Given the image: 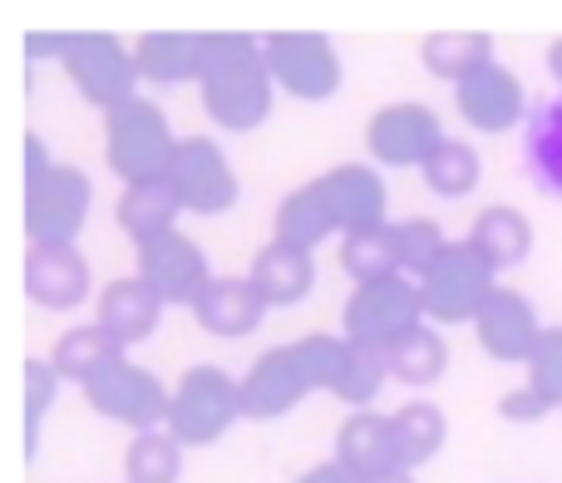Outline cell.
<instances>
[{
	"label": "cell",
	"mask_w": 562,
	"mask_h": 483,
	"mask_svg": "<svg viewBox=\"0 0 562 483\" xmlns=\"http://www.w3.org/2000/svg\"><path fill=\"white\" fill-rule=\"evenodd\" d=\"M203 109L227 134H252L272 119L277 85L267 75L262 35L247 30H203V79H198Z\"/></svg>",
	"instance_id": "obj_1"
},
{
	"label": "cell",
	"mask_w": 562,
	"mask_h": 483,
	"mask_svg": "<svg viewBox=\"0 0 562 483\" xmlns=\"http://www.w3.org/2000/svg\"><path fill=\"white\" fill-rule=\"evenodd\" d=\"M178 144H183V138H173L168 114L144 94H138L134 104L104 114V164L124 188L158 183V178L173 173Z\"/></svg>",
	"instance_id": "obj_2"
},
{
	"label": "cell",
	"mask_w": 562,
	"mask_h": 483,
	"mask_svg": "<svg viewBox=\"0 0 562 483\" xmlns=\"http://www.w3.org/2000/svg\"><path fill=\"white\" fill-rule=\"evenodd\" d=\"M498 271L474 251V242H449L435 257V267L419 277V301H425L429 326H474L484 301L494 296Z\"/></svg>",
	"instance_id": "obj_3"
},
{
	"label": "cell",
	"mask_w": 562,
	"mask_h": 483,
	"mask_svg": "<svg viewBox=\"0 0 562 483\" xmlns=\"http://www.w3.org/2000/svg\"><path fill=\"white\" fill-rule=\"evenodd\" d=\"M425 321V301H419V281L409 277H380L366 281L346 296L340 306V336L370 350H395L409 330Z\"/></svg>",
	"instance_id": "obj_4"
},
{
	"label": "cell",
	"mask_w": 562,
	"mask_h": 483,
	"mask_svg": "<svg viewBox=\"0 0 562 483\" xmlns=\"http://www.w3.org/2000/svg\"><path fill=\"white\" fill-rule=\"evenodd\" d=\"M59 65H65L69 85L79 89V99H89L104 114H114V109L138 99V79L144 75H138L134 45H124L109 30H79V35H69V49Z\"/></svg>",
	"instance_id": "obj_5"
},
{
	"label": "cell",
	"mask_w": 562,
	"mask_h": 483,
	"mask_svg": "<svg viewBox=\"0 0 562 483\" xmlns=\"http://www.w3.org/2000/svg\"><path fill=\"white\" fill-rule=\"evenodd\" d=\"M243 415V380H233L223 366H193L178 375L168 429L183 439V449H207L227 435Z\"/></svg>",
	"instance_id": "obj_6"
},
{
	"label": "cell",
	"mask_w": 562,
	"mask_h": 483,
	"mask_svg": "<svg viewBox=\"0 0 562 483\" xmlns=\"http://www.w3.org/2000/svg\"><path fill=\"white\" fill-rule=\"evenodd\" d=\"M262 59L272 85L281 94L301 99V104H326L340 89V79H346L336 40L321 35V30H277V35H262Z\"/></svg>",
	"instance_id": "obj_7"
},
{
	"label": "cell",
	"mask_w": 562,
	"mask_h": 483,
	"mask_svg": "<svg viewBox=\"0 0 562 483\" xmlns=\"http://www.w3.org/2000/svg\"><path fill=\"white\" fill-rule=\"evenodd\" d=\"M94 183L85 168L55 164L49 173L25 183V237L30 247H75L89 223Z\"/></svg>",
	"instance_id": "obj_8"
},
{
	"label": "cell",
	"mask_w": 562,
	"mask_h": 483,
	"mask_svg": "<svg viewBox=\"0 0 562 483\" xmlns=\"http://www.w3.org/2000/svg\"><path fill=\"white\" fill-rule=\"evenodd\" d=\"M85 400L94 415L114 419V425H128L134 435H144V429H168V409H173V390L148 366H138V360H128V356H119L104 375L89 380Z\"/></svg>",
	"instance_id": "obj_9"
},
{
	"label": "cell",
	"mask_w": 562,
	"mask_h": 483,
	"mask_svg": "<svg viewBox=\"0 0 562 483\" xmlns=\"http://www.w3.org/2000/svg\"><path fill=\"white\" fill-rule=\"evenodd\" d=\"M316 370L301 340L272 346L247 366L243 375V415L247 419H281L301 405L306 395H316Z\"/></svg>",
	"instance_id": "obj_10"
},
{
	"label": "cell",
	"mask_w": 562,
	"mask_h": 483,
	"mask_svg": "<svg viewBox=\"0 0 562 483\" xmlns=\"http://www.w3.org/2000/svg\"><path fill=\"white\" fill-rule=\"evenodd\" d=\"M445 138L449 134L435 109L415 104V99H400V104H385L370 114L366 154H370V164H380V168H425Z\"/></svg>",
	"instance_id": "obj_11"
},
{
	"label": "cell",
	"mask_w": 562,
	"mask_h": 483,
	"mask_svg": "<svg viewBox=\"0 0 562 483\" xmlns=\"http://www.w3.org/2000/svg\"><path fill=\"white\" fill-rule=\"evenodd\" d=\"M168 183H173L183 213H198V217H223V213H233L237 198H243V183H237L223 144H217V138H203V134L178 144Z\"/></svg>",
	"instance_id": "obj_12"
},
{
	"label": "cell",
	"mask_w": 562,
	"mask_h": 483,
	"mask_svg": "<svg viewBox=\"0 0 562 483\" xmlns=\"http://www.w3.org/2000/svg\"><path fill=\"white\" fill-rule=\"evenodd\" d=\"M311 193L321 198V207L330 213L340 237L356 233H375V227H390V198H385V178L370 164H336L326 173L311 178Z\"/></svg>",
	"instance_id": "obj_13"
},
{
	"label": "cell",
	"mask_w": 562,
	"mask_h": 483,
	"mask_svg": "<svg viewBox=\"0 0 562 483\" xmlns=\"http://www.w3.org/2000/svg\"><path fill=\"white\" fill-rule=\"evenodd\" d=\"M138 251V277L148 281V287L158 291V301L164 306H198V296L207 291V281L217 277L213 261H207V251L198 247L188 233H168L158 242H144Z\"/></svg>",
	"instance_id": "obj_14"
},
{
	"label": "cell",
	"mask_w": 562,
	"mask_h": 483,
	"mask_svg": "<svg viewBox=\"0 0 562 483\" xmlns=\"http://www.w3.org/2000/svg\"><path fill=\"white\" fill-rule=\"evenodd\" d=\"M543 321H538L533 301L514 287H494V296L484 301V311L474 316V340L484 346L488 360H504V366H528L543 340Z\"/></svg>",
	"instance_id": "obj_15"
},
{
	"label": "cell",
	"mask_w": 562,
	"mask_h": 483,
	"mask_svg": "<svg viewBox=\"0 0 562 483\" xmlns=\"http://www.w3.org/2000/svg\"><path fill=\"white\" fill-rule=\"evenodd\" d=\"M454 109L474 134H508L514 124L528 119V89L514 69L484 65L479 75H469L464 85H454Z\"/></svg>",
	"instance_id": "obj_16"
},
{
	"label": "cell",
	"mask_w": 562,
	"mask_h": 483,
	"mask_svg": "<svg viewBox=\"0 0 562 483\" xmlns=\"http://www.w3.org/2000/svg\"><path fill=\"white\" fill-rule=\"evenodd\" d=\"M158 321H164V301H158V291L148 287L138 271L134 277H114L94 296V326L104 330L119 350L144 346L158 330Z\"/></svg>",
	"instance_id": "obj_17"
},
{
	"label": "cell",
	"mask_w": 562,
	"mask_h": 483,
	"mask_svg": "<svg viewBox=\"0 0 562 483\" xmlns=\"http://www.w3.org/2000/svg\"><path fill=\"white\" fill-rule=\"evenodd\" d=\"M94 277H89L85 251L75 247H30L25 251V296L40 311H75L79 301H89Z\"/></svg>",
	"instance_id": "obj_18"
},
{
	"label": "cell",
	"mask_w": 562,
	"mask_h": 483,
	"mask_svg": "<svg viewBox=\"0 0 562 483\" xmlns=\"http://www.w3.org/2000/svg\"><path fill=\"white\" fill-rule=\"evenodd\" d=\"M330 459L360 483L395 474L400 459H395V435H390V415H380V409H350L336 429V454Z\"/></svg>",
	"instance_id": "obj_19"
},
{
	"label": "cell",
	"mask_w": 562,
	"mask_h": 483,
	"mask_svg": "<svg viewBox=\"0 0 562 483\" xmlns=\"http://www.w3.org/2000/svg\"><path fill=\"white\" fill-rule=\"evenodd\" d=\"M267 311L272 306H267L262 291L252 287V277H213L207 281V291L198 296L193 316H198V326H203L207 336L243 340V336H252V330L262 326Z\"/></svg>",
	"instance_id": "obj_20"
},
{
	"label": "cell",
	"mask_w": 562,
	"mask_h": 483,
	"mask_svg": "<svg viewBox=\"0 0 562 483\" xmlns=\"http://www.w3.org/2000/svg\"><path fill=\"white\" fill-rule=\"evenodd\" d=\"M138 75L158 89L203 79V30H148L134 40Z\"/></svg>",
	"instance_id": "obj_21"
},
{
	"label": "cell",
	"mask_w": 562,
	"mask_h": 483,
	"mask_svg": "<svg viewBox=\"0 0 562 483\" xmlns=\"http://www.w3.org/2000/svg\"><path fill=\"white\" fill-rule=\"evenodd\" d=\"M252 287L262 291L267 306H301L316 287V257L311 251H296L286 242H267L252 257Z\"/></svg>",
	"instance_id": "obj_22"
},
{
	"label": "cell",
	"mask_w": 562,
	"mask_h": 483,
	"mask_svg": "<svg viewBox=\"0 0 562 483\" xmlns=\"http://www.w3.org/2000/svg\"><path fill=\"white\" fill-rule=\"evenodd\" d=\"M114 217H119V227L128 233V242H134V247H144V242H158V237L178 233L183 203H178L173 183H168V178H158V183L124 188V198H119Z\"/></svg>",
	"instance_id": "obj_23"
},
{
	"label": "cell",
	"mask_w": 562,
	"mask_h": 483,
	"mask_svg": "<svg viewBox=\"0 0 562 483\" xmlns=\"http://www.w3.org/2000/svg\"><path fill=\"white\" fill-rule=\"evenodd\" d=\"M524 164L548 198H562V94L543 99L524 119Z\"/></svg>",
	"instance_id": "obj_24"
},
{
	"label": "cell",
	"mask_w": 562,
	"mask_h": 483,
	"mask_svg": "<svg viewBox=\"0 0 562 483\" xmlns=\"http://www.w3.org/2000/svg\"><path fill=\"white\" fill-rule=\"evenodd\" d=\"M419 59L435 79L464 85L469 75L494 65V35L488 30H435V35L419 40Z\"/></svg>",
	"instance_id": "obj_25"
},
{
	"label": "cell",
	"mask_w": 562,
	"mask_h": 483,
	"mask_svg": "<svg viewBox=\"0 0 562 483\" xmlns=\"http://www.w3.org/2000/svg\"><path fill=\"white\" fill-rule=\"evenodd\" d=\"M469 242H474V251L494 271H508V267H518V261H528V251H533V223H528L518 207L494 203L474 217Z\"/></svg>",
	"instance_id": "obj_26"
},
{
	"label": "cell",
	"mask_w": 562,
	"mask_h": 483,
	"mask_svg": "<svg viewBox=\"0 0 562 483\" xmlns=\"http://www.w3.org/2000/svg\"><path fill=\"white\" fill-rule=\"evenodd\" d=\"M390 435H395V459L400 469H425L435 464V454L445 449V409H435L429 400H409V405H400L395 415H390Z\"/></svg>",
	"instance_id": "obj_27"
},
{
	"label": "cell",
	"mask_w": 562,
	"mask_h": 483,
	"mask_svg": "<svg viewBox=\"0 0 562 483\" xmlns=\"http://www.w3.org/2000/svg\"><path fill=\"white\" fill-rule=\"evenodd\" d=\"M119 356H124V350H119L99 326H75V330H65V336L55 340V350H49V366L59 370V380H65V385L85 390L89 380L104 375V370L114 366Z\"/></svg>",
	"instance_id": "obj_28"
},
{
	"label": "cell",
	"mask_w": 562,
	"mask_h": 483,
	"mask_svg": "<svg viewBox=\"0 0 562 483\" xmlns=\"http://www.w3.org/2000/svg\"><path fill=\"white\" fill-rule=\"evenodd\" d=\"M326 237H340V233H336V223H330V213L321 207V198L311 193V183L291 188V193L277 203V213H272V242H286V247L311 251V257H316V247Z\"/></svg>",
	"instance_id": "obj_29"
},
{
	"label": "cell",
	"mask_w": 562,
	"mask_h": 483,
	"mask_svg": "<svg viewBox=\"0 0 562 483\" xmlns=\"http://www.w3.org/2000/svg\"><path fill=\"white\" fill-rule=\"evenodd\" d=\"M183 479V439L173 429H144L124 449V483H178Z\"/></svg>",
	"instance_id": "obj_30"
},
{
	"label": "cell",
	"mask_w": 562,
	"mask_h": 483,
	"mask_svg": "<svg viewBox=\"0 0 562 483\" xmlns=\"http://www.w3.org/2000/svg\"><path fill=\"white\" fill-rule=\"evenodd\" d=\"M390 380H400V385H415V390H425V385H435L439 375H445V366H449V346H445V336H439L429 321H419L415 330H409L405 340H400L395 350H390Z\"/></svg>",
	"instance_id": "obj_31"
},
{
	"label": "cell",
	"mask_w": 562,
	"mask_h": 483,
	"mask_svg": "<svg viewBox=\"0 0 562 483\" xmlns=\"http://www.w3.org/2000/svg\"><path fill=\"white\" fill-rule=\"evenodd\" d=\"M419 178H425V188L435 198H469L479 188V178H484V158L464 138H445L435 148V158L419 168Z\"/></svg>",
	"instance_id": "obj_32"
},
{
	"label": "cell",
	"mask_w": 562,
	"mask_h": 483,
	"mask_svg": "<svg viewBox=\"0 0 562 483\" xmlns=\"http://www.w3.org/2000/svg\"><path fill=\"white\" fill-rule=\"evenodd\" d=\"M340 271H346L356 287L380 281V277H405V267H400V247H395V227L340 237Z\"/></svg>",
	"instance_id": "obj_33"
},
{
	"label": "cell",
	"mask_w": 562,
	"mask_h": 483,
	"mask_svg": "<svg viewBox=\"0 0 562 483\" xmlns=\"http://www.w3.org/2000/svg\"><path fill=\"white\" fill-rule=\"evenodd\" d=\"M385 380H390L385 350H370V346L346 340V366H340V380H336L330 395H336L340 405H350V409H370L375 405V395L385 390Z\"/></svg>",
	"instance_id": "obj_34"
},
{
	"label": "cell",
	"mask_w": 562,
	"mask_h": 483,
	"mask_svg": "<svg viewBox=\"0 0 562 483\" xmlns=\"http://www.w3.org/2000/svg\"><path fill=\"white\" fill-rule=\"evenodd\" d=\"M395 227V247H400V267H405L409 281H419L429 267H435V257L449 247V237L439 233L435 217H400Z\"/></svg>",
	"instance_id": "obj_35"
},
{
	"label": "cell",
	"mask_w": 562,
	"mask_h": 483,
	"mask_svg": "<svg viewBox=\"0 0 562 483\" xmlns=\"http://www.w3.org/2000/svg\"><path fill=\"white\" fill-rule=\"evenodd\" d=\"M59 385H65V380H59V370L49 366V356L25 360V454H35V429H40V419L55 409Z\"/></svg>",
	"instance_id": "obj_36"
},
{
	"label": "cell",
	"mask_w": 562,
	"mask_h": 483,
	"mask_svg": "<svg viewBox=\"0 0 562 483\" xmlns=\"http://www.w3.org/2000/svg\"><path fill=\"white\" fill-rule=\"evenodd\" d=\"M528 380L524 385H533L538 395L548 400L553 409H562V326H548L543 340H538L533 360H528Z\"/></svg>",
	"instance_id": "obj_37"
},
{
	"label": "cell",
	"mask_w": 562,
	"mask_h": 483,
	"mask_svg": "<svg viewBox=\"0 0 562 483\" xmlns=\"http://www.w3.org/2000/svg\"><path fill=\"white\" fill-rule=\"evenodd\" d=\"M548 415H553V405H548L533 385H518V390H508V395H498V419H508V425H538V419H548Z\"/></svg>",
	"instance_id": "obj_38"
},
{
	"label": "cell",
	"mask_w": 562,
	"mask_h": 483,
	"mask_svg": "<svg viewBox=\"0 0 562 483\" xmlns=\"http://www.w3.org/2000/svg\"><path fill=\"white\" fill-rule=\"evenodd\" d=\"M30 59H65L69 49V30H40V35H25Z\"/></svg>",
	"instance_id": "obj_39"
},
{
	"label": "cell",
	"mask_w": 562,
	"mask_h": 483,
	"mask_svg": "<svg viewBox=\"0 0 562 483\" xmlns=\"http://www.w3.org/2000/svg\"><path fill=\"white\" fill-rule=\"evenodd\" d=\"M296 483H360V479H350L346 469L336 464V459H326V464H311L306 474H301Z\"/></svg>",
	"instance_id": "obj_40"
},
{
	"label": "cell",
	"mask_w": 562,
	"mask_h": 483,
	"mask_svg": "<svg viewBox=\"0 0 562 483\" xmlns=\"http://www.w3.org/2000/svg\"><path fill=\"white\" fill-rule=\"evenodd\" d=\"M548 75H553L558 89H562V35L553 40V45H548Z\"/></svg>",
	"instance_id": "obj_41"
},
{
	"label": "cell",
	"mask_w": 562,
	"mask_h": 483,
	"mask_svg": "<svg viewBox=\"0 0 562 483\" xmlns=\"http://www.w3.org/2000/svg\"><path fill=\"white\" fill-rule=\"evenodd\" d=\"M370 483H415V474H409V469H395V474H380V479H370Z\"/></svg>",
	"instance_id": "obj_42"
}]
</instances>
